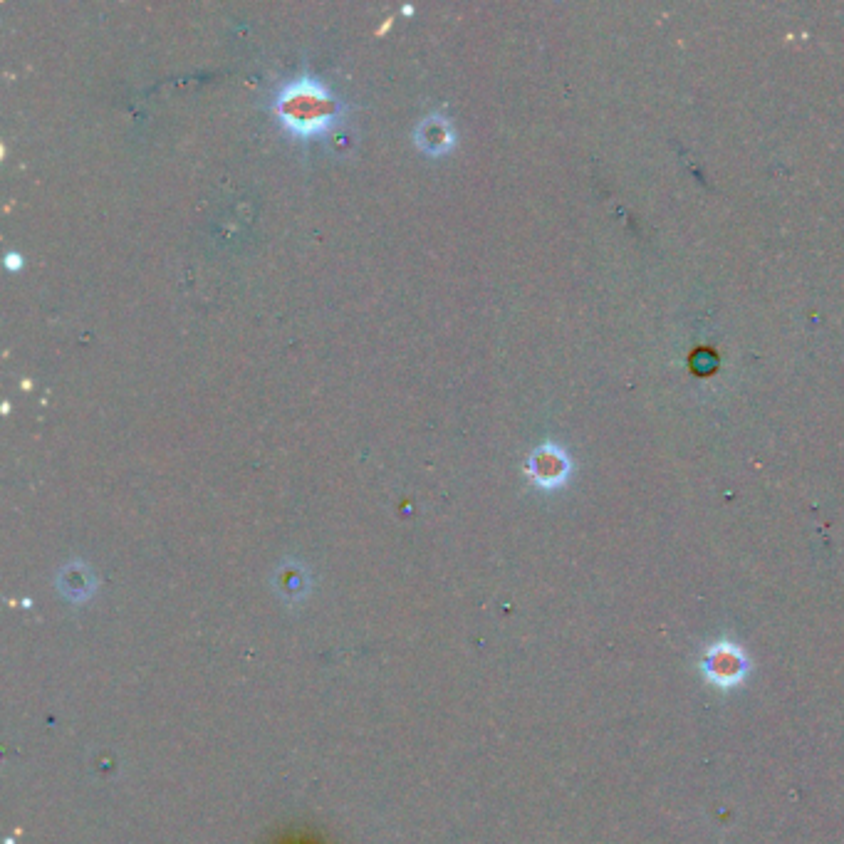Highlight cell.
Returning <instances> with one entry per match:
<instances>
[{
	"instance_id": "5b68a950",
	"label": "cell",
	"mask_w": 844,
	"mask_h": 844,
	"mask_svg": "<svg viewBox=\"0 0 844 844\" xmlns=\"http://www.w3.org/2000/svg\"><path fill=\"white\" fill-rule=\"evenodd\" d=\"M5 265H8V268H18V265H23V260H20L18 253H8V258H5Z\"/></svg>"
},
{
	"instance_id": "6da1fadb",
	"label": "cell",
	"mask_w": 844,
	"mask_h": 844,
	"mask_svg": "<svg viewBox=\"0 0 844 844\" xmlns=\"http://www.w3.org/2000/svg\"><path fill=\"white\" fill-rule=\"evenodd\" d=\"M278 122L300 139H315L330 132L342 114L335 92L312 75L288 80L273 100Z\"/></svg>"
},
{
	"instance_id": "277c9868",
	"label": "cell",
	"mask_w": 844,
	"mask_h": 844,
	"mask_svg": "<svg viewBox=\"0 0 844 844\" xmlns=\"http://www.w3.org/2000/svg\"><path fill=\"white\" fill-rule=\"evenodd\" d=\"M530 473L538 483L543 486H552V483H560L562 476H565V461H562L560 453L552 446L540 448L538 453H533V461H530Z\"/></svg>"
},
{
	"instance_id": "3957f363",
	"label": "cell",
	"mask_w": 844,
	"mask_h": 844,
	"mask_svg": "<svg viewBox=\"0 0 844 844\" xmlns=\"http://www.w3.org/2000/svg\"><path fill=\"white\" fill-rule=\"evenodd\" d=\"M414 144L429 156L448 154L456 147V129H453L451 119L439 112L426 114L414 127Z\"/></svg>"
},
{
	"instance_id": "7a4b0ae2",
	"label": "cell",
	"mask_w": 844,
	"mask_h": 844,
	"mask_svg": "<svg viewBox=\"0 0 844 844\" xmlns=\"http://www.w3.org/2000/svg\"><path fill=\"white\" fill-rule=\"evenodd\" d=\"M750 671V661L741 646L731 642H718L703 654V674L716 686L731 689V686L743 684V679Z\"/></svg>"
}]
</instances>
